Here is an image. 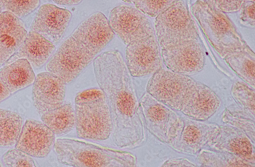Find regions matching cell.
I'll return each instance as SVG.
<instances>
[{"mask_svg":"<svg viewBox=\"0 0 255 167\" xmlns=\"http://www.w3.org/2000/svg\"><path fill=\"white\" fill-rule=\"evenodd\" d=\"M223 121L233 128L245 133L255 143V117L239 107L227 108L222 115Z\"/></svg>","mask_w":255,"mask_h":167,"instance_id":"obj_25","label":"cell"},{"mask_svg":"<svg viewBox=\"0 0 255 167\" xmlns=\"http://www.w3.org/2000/svg\"><path fill=\"white\" fill-rule=\"evenodd\" d=\"M109 23L127 45L155 34L150 20L136 8L123 5L115 7L111 11Z\"/></svg>","mask_w":255,"mask_h":167,"instance_id":"obj_9","label":"cell"},{"mask_svg":"<svg viewBox=\"0 0 255 167\" xmlns=\"http://www.w3.org/2000/svg\"><path fill=\"white\" fill-rule=\"evenodd\" d=\"M231 94L239 106L255 117V90L246 83L238 81L234 83Z\"/></svg>","mask_w":255,"mask_h":167,"instance_id":"obj_27","label":"cell"},{"mask_svg":"<svg viewBox=\"0 0 255 167\" xmlns=\"http://www.w3.org/2000/svg\"><path fill=\"white\" fill-rule=\"evenodd\" d=\"M192 10L209 43L222 58L248 46L225 12L210 0H197Z\"/></svg>","mask_w":255,"mask_h":167,"instance_id":"obj_4","label":"cell"},{"mask_svg":"<svg viewBox=\"0 0 255 167\" xmlns=\"http://www.w3.org/2000/svg\"><path fill=\"white\" fill-rule=\"evenodd\" d=\"M1 165H0V167H1Z\"/></svg>","mask_w":255,"mask_h":167,"instance_id":"obj_39","label":"cell"},{"mask_svg":"<svg viewBox=\"0 0 255 167\" xmlns=\"http://www.w3.org/2000/svg\"><path fill=\"white\" fill-rule=\"evenodd\" d=\"M207 146L211 150L235 155L255 164V143L243 131L229 125L219 126Z\"/></svg>","mask_w":255,"mask_h":167,"instance_id":"obj_16","label":"cell"},{"mask_svg":"<svg viewBox=\"0 0 255 167\" xmlns=\"http://www.w3.org/2000/svg\"><path fill=\"white\" fill-rule=\"evenodd\" d=\"M53 148L59 162L73 167H131L137 162L136 157L130 153L74 139H58Z\"/></svg>","mask_w":255,"mask_h":167,"instance_id":"obj_2","label":"cell"},{"mask_svg":"<svg viewBox=\"0 0 255 167\" xmlns=\"http://www.w3.org/2000/svg\"><path fill=\"white\" fill-rule=\"evenodd\" d=\"M55 135L43 122L28 119L22 127L15 149L31 157H46L54 148Z\"/></svg>","mask_w":255,"mask_h":167,"instance_id":"obj_15","label":"cell"},{"mask_svg":"<svg viewBox=\"0 0 255 167\" xmlns=\"http://www.w3.org/2000/svg\"><path fill=\"white\" fill-rule=\"evenodd\" d=\"M95 57L71 36L59 47L49 61L46 69L68 84L89 65Z\"/></svg>","mask_w":255,"mask_h":167,"instance_id":"obj_8","label":"cell"},{"mask_svg":"<svg viewBox=\"0 0 255 167\" xmlns=\"http://www.w3.org/2000/svg\"><path fill=\"white\" fill-rule=\"evenodd\" d=\"M217 8L224 12L239 10L242 0H210Z\"/></svg>","mask_w":255,"mask_h":167,"instance_id":"obj_33","label":"cell"},{"mask_svg":"<svg viewBox=\"0 0 255 167\" xmlns=\"http://www.w3.org/2000/svg\"><path fill=\"white\" fill-rule=\"evenodd\" d=\"M2 161L6 167H35V163L31 156L17 149L7 152L3 156Z\"/></svg>","mask_w":255,"mask_h":167,"instance_id":"obj_30","label":"cell"},{"mask_svg":"<svg viewBox=\"0 0 255 167\" xmlns=\"http://www.w3.org/2000/svg\"><path fill=\"white\" fill-rule=\"evenodd\" d=\"M41 119L57 136L67 135L76 127L75 112L70 103L42 114Z\"/></svg>","mask_w":255,"mask_h":167,"instance_id":"obj_22","label":"cell"},{"mask_svg":"<svg viewBox=\"0 0 255 167\" xmlns=\"http://www.w3.org/2000/svg\"><path fill=\"white\" fill-rule=\"evenodd\" d=\"M126 59L127 68L133 77L153 75L162 69L161 53L155 34L128 45Z\"/></svg>","mask_w":255,"mask_h":167,"instance_id":"obj_10","label":"cell"},{"mask_svg":"<svg viewBox=\"0 0 255 167\" xmlns=\"http://www.w3.org/2000/svg\"><path fill=\"white\" fill-rule=\"evenodd\" d=\"M23 28V20L14 13L5 11L0 14V33H11Z\"/></svg>","mask_w":255,"mask_h":167,"instance_id":"obj_31","label":"cell"},{"mask_svg":"<svg viewBox=\"0 0 255 167\" xmlns=\"http://www.w3.org/2000/svg\"><path fill=\"white\" fill-rule=\"evenodd\" d=\"M219 126L195 119H181L177 134L169 145L180 153L196 155L207 146Z\"/></svg>","mask_w":255,"mask_h":167,"instance_id":"obj_12","label":"cell"},{"mask_svg":"<svg viewBox=\"0 0 255 167\" xmlns=\"http://www.w3.org/2000/svg\"><path fill=\"white\" fill-rule=\"evenodd\" d=\"M139 105L148 132L161 142L171 144L178 133L181 118L147 93L141 99Z\"/></svg>","mask_w":255,"mask_h":167,"instance_id":"obj_7","label":"cell"},{"mask_svg":"<svg viewBox=\"0 0 255 167\" xmlns=\"http://www.w3.org/2000/svg\"><path fill=\"white\" fill-rule=\"evenodd\" d=\"M71 17L72 13L68 10L53 4H45L39 9L30 31L38 33L53 44H56L65 32Z\"/></svg>","mask_w":255,"mask_h":167,"instance_id":"obj_18","label":"cell"},{"mask_svg":"<svg viewBox=\"0 0 255 167\" xmlns=\"http://www.w3.org/2000/svg\"><path fill=\"white\" fill-rule=\"evenodd\" d=\"M71 36L96 56L115 36L109 20L101 12H97L84 20Z\"/></svg>","mask_w":255,"mask_h":167,"instance_id":"obj_14","label":"cell"},{"mask_svg":"<svg viewBox=\"0 0 255 167\" xmlns=\"http://www.w3.org/2000/svg\"><path fill=\"white\" fill-rule=\"evenodd\" d=\"M198 160L202 167H250L255 164L228 153L203 149Z\"/></svg>","mask_w":255,"mask_h":167,"instance_id":"obj_24","label":"cell"},{"mask_svg":"<svg viewBox=\"0 0 255 167\" xmlns=\"http://www.w3.org/2000/svg\"><path fill=\"white\" fill-rule=\"evenodd\" d=\"M39 4V0H0V7L2 11H10L19 17L30 14Z\"/></svg>","mask_w":255,"mask_h":167,"instance_id":"obj_28","label":"cell"},{"mask_svg":"<svg viewBox=\"0 0 255 167\" xmlns=\"http://www.w3.org/2000/svg\"><path fill=\"white\" fill-rule=\"evenodd\" d=\"M161 56L169 70L185 75L200 72L205 67V54L198 39L162 49Z\"/></svg>","mask_w":255,"mask_h":167,"instance_id":"obj_11","label":"cell"},{"mask_svg":"<svg viewBox=\"0 0 255 167\" xmlns=\"http://www.w3.org/2000/svg\"><path fill=\"white\" fill-rule=\"evenodd\" d=\"M94 69L111 112L115 144L125 148L141 144L145 136L139 102L122 54L111 50L100 54L94 60Z\"/></svg>","mask_w":255,"mask_h":167,"instance_id":"obj_1","label":"cell"},{"mask_svg":"<svg viewBox=\"0 0 255 167\" xmlns=\"http://www.w3.org/2000/svg\"><path fill=\"white\" fill-rule=\"evenodd\" d=\"M193 162L185 158L173 159L166 161L162 167H197Z\"/></svg>","mask_w":255,"mask_h":167,"instance_id":"obj_34","label":"cell"},{"mask_svg":"<svg viewBox=\"0 0 255 167\" xmlns=\"http://www.w3.org/2000/svg\"><path fill=\"white\" fill-rule=\"evenodd\" d=\"M66 85L62 78L49 72L37 75L33 83L32 100L39 114L42 115L66 103Z\"/></svg>","mask_w":255,"mask_h":167,"instance_id":"obj_13","label":"cell"},{"mask_svg":"<svg viewBox=\"0 0 255 167\" xmlns=\"http://www.w3.org/2000/svg\"><path fill=\"white\" fill-rule=\"evenodd\" d=\"M27 34L25 28L11 33H0V67L17 51Z\"/></svg>","mask_w":255,"mask_h":167,"instance_id":"obj_26","label":"cell"},{"mask_svg":"<svg viewBox=\"0 0 255 167\" xmlns=\"http://www.w3.org/2000/svg\"><path fill=\"white\" fill-rule=\"evenodd\" d=\"M53 1L57 4L73 5L79 4L82 0H53Z\"/></svg>","mask_w":255,"mask_h":167,"instance_id":"obj_36","label":"cell"},{"mask_svg":"<svg viewBox=\"0 0 255 167\" xmlns=\"http://www.w3.org/2000/svg\"><path fill=\"white\" fill-rule=\"evenodd\" d=\"M11 95L9 91L0 79V103L8 98Z\"/></svg>","mask_w":255,"mask_h":167,"instance_id":"obj_35","label":"cell"},{"mask_svg":"<svg viewBox=\"0 0 255 167\" xmlns=\"http://www.w3.org/2000/svg\"><path fill=\"white\" fill-rule=\"evenodd\" d=\"M155 30L162 49L199 38L196 25L182 0H177L156 16Z\"/></svg>","mask_w":255,"mask_h":167,"instance_id":"obj_5","label":"cell"},{"mask_svg":"<svg viewBox=\"0 0 255 167\" xmlns=\"http://www.w3.org/2000/svg\"><path fill=\"white\" fill-rule=\"evenodd\" d=\"M177 0H133L136 8L144 14L156 17L172 6Z\"/></svg>","mask_w":255,"mask_h":167,"instance_id":"obj_29","label":"cell"},{"mask_svg":"<svg viewBox=\"0 0 255 167\" xmlns=\"http://www.w3.org/2000/svg\"><path fill=\"white\" fill-rule=\"evenodd\" d=\"M255 53L247 46L227 54L224 59L237 75L249 85L255 88Z\"/></svg>","mask_w":255,"mask_h":167,"instance_id":"obj_21","label":"cell"},{"mask_svg":"<svg viewBox=\"0 0 255 167\" xmlns=\"http://www.w3.org/2000/svg\"><path fill=\"white\" fill-rule=\"evenodd\" d=\"M221 100L215 92L203 83L196 81L184 99L180 112L195 120L205 121L219 109Z\"/></svg>","mask_w":255,"mask_h":167,"instance_id":"obj_17","label":"cell"},{"mask_svg":"<svg viewBox=\"0 0 255 167\" xmlns=\"http://www.w3.org/2000/svg\"><path fill=\"white\" fill-rule=\"evenodd\" d=\"M36 76L33 68L25 59H19L0 69V79L11 94L33 84Z\"/></svg>","mask_w":255,"mask_h":167,"instance_id":"obj_20","label":"cell"},{"mask_svg":"<svg viewBox=\"0 0 255 167\" xmlns=\"http://www.w3.org/2000/svg\"><path fill=\"white\" fill-rule=\"evenodd\" d=\"M196 81L188 75L161 69L148 81L146 91L164 105L180 112L184 99Z\"/></svg>","mask_w":255,"mask_h":167,"instance_id":"obj_6","label":"cell"},{"mask_svg":"<svg viewBox=\"0 0 255 167\" xmlns=\"http://www.w3.org/2000/svg\"><path fill=\"white\" fill-rule=\"evenodd\" d=\"M122 1L126 3H133V0H122Z\"/></svg>","mask_w":255,"mask_h":167,"instance_id":"obj_37","label":"cell"},{"mask_svg":"<svg viewBox=\"0 0 255 167\" xmlns=\"http://www.w3.org/2000/svg\"><path fill=\"white\" fill-rule=\"evenodd\" d=\"M23 120L18 114L0 109V146L16 144L23 127Z\"/></svg>","mask_w":255,"mask_h":167,"instance_id":"obj_23","label":"cell"},{"mask_svg":"<svg viewBox=\"0 0 255 167\" xmlns=\"http://www.w3.org/2000/svg\"><path fill=\"white\" fill-rule=\"evenodd\" d=\"M76 128L82 139L104 141L113 132L111 112L101 89H93L79 93L75 98Z\"/></svg>","mask_w":255,"mask_h":167,"instance_id":"obj_3","label":"cell"},{"mask_svg":"<svg viewBox=\"0 0 255 167\" xmlns=\"http://www.w3.org/2000/svg\"><path fill=\"white\" fill-rule=\"evenodd\" d=\"M3 12L2 9L1 8V7H0V14H1L2 12Z\"/></svg>","mask_w":255,"mask_h":167,"instance_id":"obj_38","label":"cell"},{"mask_svg":"<svg viewBox=\"0 0 255 167\" xmlns=\"http://www.w3.org/2000/svg\"><path fill=\"white\" fill-rule=\"evenodd\" d=\"M255 0H242L240 9V19L243 25L255 27Z\"/></svg>","mask_w":255,"mask_h":167,"instance_id":"obj_32","label":"cell"},{"mask_svg":"<svg viewBox=\"0 0 255 167\" xmlns=\"http://www.w3.org/2000/svg\"><path fill=\"white\" fill-rule=\"evenodd\" d=\"M55 49V46L43 36L34 31L28 33L23 43L5 62V66L19 59H26L32 68L45 64Z\"/></svg>","mask_w":255,"mask_h":167,"instance_id":"obj_19","label":"cell"}]
</instances>
